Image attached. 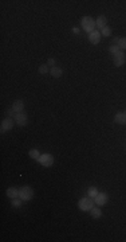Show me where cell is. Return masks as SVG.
Wrapping results in <instances>:
<instances>
[{"mask_svg": "<svg viewBox=\"0 0 126 242\" xmlns=\"http://www.w3.org/2000/svg\"><path fill=\"white\" fill-rule=\"evenodd\" d=\"M22 199L20 198H15V199H12V202H11V205H12V207H22Z\"/></svg>", "mask_w": 126, "mask_h": 242, "instance_id": "obj_18", "label": "cell"}, {"mask_svg": "<svg viewBox=\"0 0 126 242\" xmlns=\"http://www.w3.org/2000/svg\"><path fill=\"white\" fill-rule=\"evenodd\" d=\"M47 65L50 66V67H54V66H55V59H54V58H50V59L47 61Z\"/></svg>", "mask_w": 126, "mask_h": 242, "instance_id": "obj_24", "label": "cell"}, {"mask_svg": "<svg viewBox=\"0 0 126 242\" xmlns=\"http://www.w3.org/2000/svg\"><path fill=\"white\" fill-rule=\"evenodd\" d=\"M81 26H82V28H83V30H85L86 32H88V34L94 31V27H97L95 20H94V19H93L91 16H85V18H82Z\"/></svg>", "mask_w": 126, "mask_h": 242, "instance_id": "obj_1", "label": "cell"}, {"mask_svg": "<svg viewBox=\"0 0 126 242\" xmlns=\"http://www.w3.org/2000/svg\"><path fill=\"white\" fill-rule=\"evenodd\" d=\"M78 207H79V210H82V211H90L91 208L94 207V199L90 198V196L82 198L81 201L78 202Z\"/></svg>", "mask_w": 126, "mask_h": 242, "instance_id": "obj_2", "label": "cell"}, {"mask_svg": "<svg viewBox=\"0 0 126 242\" xmlns=\"http://www.w3.org/2000/svg\"><path fill=\"white\" fill-rule=\"evenodd\" d=\"M50 73H51V75H53L54 78H59V77H62L63 70L60 69V67H57V66H54V67H51V69H50Z\"/></svg>", "mask_w": 126, "mask_h": 242, "instance_id": "obj_14", "label": "cell"}, {"mask_svg": "<svg viewBox=\"0 0 126 242\" xmlns=\"http://www.w3.org/2000/svg\"><path fill=\"white\" fill-rule=\"evenodd\" d=\"M87 195L90 196V198H93L94 199L97 195H98V190H97V187H94V186H91L90 188L87 190Z\"/></svg>", "mask_w": 126, "mask_h": 242, "instance_id": "obj_16", "label": "cell"}, {"mask_svg": "<svg viewBox=\"0 0 126 242\" xmlns=\"http://www.w3.org/2000/svg\"><path fill=\"white\" fill-rule=\"evenodd\" d=\"M106 23H107V19L103 16V15H101V16H98L97 18V20H95V24H97V27L98 28H105L106 27Z\"/></svg>", "mask_w": 126, "mask_h": 242, "instance_id": "obj_13", "label": "cell"}, {"mask_svg": "<svg viewBox=\"0 0 126 242\" xmlns=\"http://www.w3.org/2000/svg\"><path fill=\"white\" fill-rule=\"evenodd\" d=\"M109 201V196H107L106 192H98V195L94 198V203L97 206H103Z\"/></svg>", "mask_w": 126, "mask_h": 242, "instance_id": "obj_8", "label": "cell"}, {"mask_svg": "<svg viewBox=\"0 0 126 242\" xmlns=\"http://www.w3.org/2000/svg\"><path fill=\"white\" fill-rule=\"evenodd\" d=\"M73 31L75 32V34H79V28H77V27H75V28H73Z\"/></svg>", "mask_w": 126, "mask_h": 242, "instance_id": "obj_26", "label": "cell"}, {"mask_svg": "<svg viewBox=\"0 0 126 242\" xmlns=\"http://www.w3.org/2000/svg\"><path fill=\"white\" fill-rule=\"evenodd\" d=\"M50 66L48 65H42L40 67H39V73L40 74H47V73H50Z\"/></svg>", "mask_w": 126, "mask_h": 242, "instance_id": "obj_19", "label": "cell"}, {"mask_svg": "<svg viewBox=\"0 0 126 242\" xmlns=\"http://www.w3.org/2000/svg\"><path fill=\"white\" fill-rule=\"evenodd\" d=\"M114 121L117 122V124H119V125H126V115L123 112L117 113L115 117H114Z\"/></svg>", "mask_w": 126, "mask_h": 242, "instance_id": "obj_10", "label": "cell"}, {"mask_svg": "<svg viewBox=\"0 0 126 242\" xmlns=\"http://www.w3.org/2000/svg\"><path fill=\"white\" fill-rule=\"evenodd\" d=\"M123 113H125V115H126V110H125V112H123Z\"/></svg>", "mask_w": 126, "mask_h": 242, "instance_id": "obj_27", "label": "cell"}, {"mask_svg": "<svg viewBox=\"0 0 126 242\" xmlns=\"http://www.w3.org/2000/svg\"><path fill=\"white\" fill-rule=\"evenodd\" d=\"M90 214H91V217L94 218V219H98V218L102 217V211H101L99 207H93L90 210Z\"/></svg>", "mask_w": 126, "mask_h": 242, "instance_id": "obj_15", "label": "cell"}, {"mask_svg": "<svg viewBox=\"0 0 126 242\" xmlns=\"http://www.w3.org/2000/svg\"><path fill=\"white\" fill-rule=\"evenodd\" d=\"M13 120L16 121V124L19 126H24L27 125V122H28V117L24 112H20V113H16L15 117H13Z\"/></svg>", "mask_w": 126, "mask_h": 242, "instance_id": "obj_6", "label": "cell"}, {"mask_svg": "<svg viewBox=\"0 0 126 242\" xmlns=\"http://www.w3.org/2000/svg\"><path fill=\"white\" fill-rule=\"evenodd\" d=\"M12 109H13V110H15L16 113L23 112V109H24V102H23L22 99H16V101L12 104Z\"/></svg>", "mask_w": 126, "mask_h": 242, "instance_id": "obj_11", "label": "cell"}, {"mask_svg": "<svg viewBox=\"0 0 126 242\" xmlns=\"http://www.w3.org/2000/svg\"><path fill=\"white\" fill-rule=\"evenodd\" d=\"M88 40H90V43H93V45H98L101 42V32L97 31V30L90 32V34H88Z\"/></svg>", "mask_w": 126, "mask_h": 242, "instance_id": "obj_9", "label": "cell"}, {"mask_svg": "<svg viewBox=\"0 0 126 242\" xmlns=\"http://www.w3.org/2000/svg\"><path fill=\"white\" fill-rule=\"evenodd\" d=\"M117 46L119 47V50H126V38H121Z\"/></svg>", "mask_w": 126, "mask_h": 242, "instance_id": "obj_20", "label": "cell"}, {"mask_svg": "<svg viewBox=\"0 0 126 242\" xmlns=\"http://www.w3.org/2000/svg\"><path fill=\"white\" fill-rule=\"evenodd\" d=\"M19 198L22 199L23 202H27V201H31L34 198V190L28 186H24L19 190Z\"/></svg>", "mask_w": 126, "mask_h": 242, "instance_id": "obj_3", "label": "cell"}, {"mask_svg": "<svg viewBox=\"0 0 126 242\" xmlns=\"http://www.w3.org/2000/svg\"><path fill=\"white\" fill-rule=\"evenodd\" d=\"M7 194V196L10 198V199H15V198H19V190L15 188V187H10L6 191Z\"/></svg>", "mask_w": 126, "mask_h": 242, "instance_id": "obj_12", "label": "cell"}, {"mask_svg": "<svg viewBox=\"0 0 126 242\" xmlns=\"http://www.w3.org/2000/svg\"><path fill=\"white\" fill-rule=\"evenodd\" d=\"M118 42H119V39H118V38H114V39L111 40V43H117V45H118Z\"/></svg>", "mask_w": 126, "mask_h": 242, "instance_id": "obj_25", "label": "cell"}, {"mask_svg": "<svg viewBox=\"0 0 126 242\" xmlns=\"http://www.w3.org/2000/svg\"><path fill=\"white\" fill-rule=\"evenodd\" d=\"M39 163L43 165V167H51L54 164V158L48 153H44V155H40V158L38 159Z\"/></svg>", "mask_w": 126, "mask_h": 242, "instance_id": "obj_4", "label": "cell"}, {"mask_svg": "<svg viewBox=\"0 0 126 242\" xmlns=\"http://www.w3.org/2000/svg\"><path fill=\"white\" fill-rule=\"evenodd\" d=\"M15 115H16V112L15 110H13V109H8V110H7V116L8 117H15Z\"/></svg>", "mask_w": 126, "mask_h": 242, "instance_id": "obj_23", "label": "cell"}, {"mask_svg": "<svg viewBox=\"0 0 126 242\" xmlns=\"http://www.w3.org/2000/svg\"><path fill=\"white\" fill-rule=\"evenodd\" d=\"M13 118L11 117H7V118H4V120L2 121V125H0V131L3 132H8V131H11L12 129V126H13Z\"/></svg>", "mask_w": 126, "mask_h": 242, "instance_id": "obj_7", "label": "cell"}, {"mask_svg": "<svg viewBox=\"0 0 126 242\" xmlns=\"http://www.w3.org/2000/svg\"><path fill=\"white\" fill-rule=\"evenodd\" d=\"M28 155H30V158L31 159H35V160H38L39 158H40V153H39V151L38 149H30V152H28Z\"/></svg>", "mask_w": 126, "mask_h": 242, "instance_id": "obj_17", "label": "cell"}, {"mask_svg": "<svg viewBox=\"0 0 126 242\" xmlns=\"http://www.w3.org/2000/svg\"><path fill=\"white\" fill-rule=\"evenodd\" d=\"M109 51H110V54H113V55H115L117 53H119V47L118 46H110V49H109Z\"/></svg>", "mask_w": 126, "mask_h": 242, "instance_id": "obj_22", "label": "cell"}, {"mask_svg": "<svg viewBox=\"0 0 126 242\" xmlns=\"http://www.w3.org/2000/svg\"><path fill=\"white\" fill-rule=\"evenodd\" d=\"M101 31H102V32H101V35H105V36H109V35H111V28H110L109 26H106L105 28H102Z\"/></svg>", "mask_w": 126, "mask_h": 242, "instance_id": "obj_21", "label": "cell"}, {"mask_svg": "<svg viewBox=\"0 0 126 242\" xmlns=\"http://www.w3.org/2000/svg\"><path fill=\"white\" fill-rule=\"evenodd\" d=\"M114 58H113V62H114V65H115V67H121L125 62H126V55L123 54V51L121 50L119 53H117L115 55H113Z\"/></svg>", "mask_w": 126, "mask_h": 242, "instance_id": "obj_5", "label": "cell"}]
</instances>
